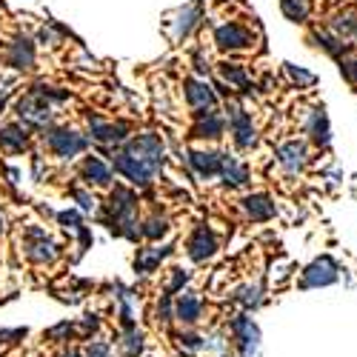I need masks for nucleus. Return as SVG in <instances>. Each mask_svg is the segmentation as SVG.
Wrapping results in <instances>:
<instances>
[{"label": "nucleus", "instance_id": "obj_3", "mask_svg": "<svg viewBox=\"0 0 357 357\" xmlns=\"http://www.w3.org/2000/svg\"><path fill=\"white\" fill-rule=\"evenodd\" d=\"M23 249H26V257L32 260V263H52V260L57 257V246L49 241L46 231L38 229V226H32V229L26 231Z\"/></svg>", "mask_w": 357, "mask_h": 357}, {"label": "nucleus", "instance_id": "obj_20", "mask_svg": "<svg viewBox=\"0 0 357 357\" xmlns=\"http://www.w3.org/2000/svg\"><path fill=\"white\" fill-rule=\"evenodd\" d=\"M200 123L195 126V137H220L223 135V117L215 112H197Z\"/></svg>", "mask_w": 357, "mask_h": 357}, {"label": "nucleus", "instance_id": "obj_41", "mask_svg": "<svg viewBox=\"0 0 357 357\" xmlns=\"http://www.w3.org/2000/svg\"><path fill=\"white\" fill-rule=\"evenodd\" d=\"M3 100H6V92H0V109H3Z\"/></svg>", "mask_w": 357, "mask_h": 357}, {"label": "nucleus", "instance_id": "obj_10", "mask_svg": "<svg viewBox=\"0 0 357 357\" xmlns=\"http://www.w3.org/2000/svg\"><path fill=\"white\" fill-rule=\"evenodd\" d=\"M335 280H337V266L329 257L314 260L303 275V286H326V283H335Z\"/></svg>", "mask_w": 357, "mask_h": 357}, {"label": "nucleus", "instance_id": "obj_25", "mask_svg": "<svg viewBox=\"0 0 357 357\" xmlns=\"http://www.w3.org/2000/svg\"><path fill=\"white\" fill-rule=\"evenodd\" d=\"M75 332H77V323H69V320H63V323L52 326V329L46 332V340H49V343H66V340H69Z\"/></svg>", "mask_w": 357, "mask_h": 357}, {"label": "nucleus", "instance_id": "obj_36", "mask_svg": "<svg viewBox=\"0 0 357 357\" xmlns=\"http://www.w3.org/2000/svg\"><path fill=\"white\" fill-rule=\"evenodd\" d=\"M57 220H61L66 229H77V231L83 229V226H80V218H77V212H61V215H57Z\"/></svg>", "mask_w": 357, "mask_h": 357}, {"label": "nucleus", "instance_id": "obj_11", "mask_svg": "<svg viewBox=\"0 0 357 357\" xmlns=\"http://www.w3.org/2000/svg\"><path fill=\"white\" fill-rule=\"evenodd\" d=\"M172 255V246H152V249H140L137 257H135V272L140 275H149V272H155L160 260H166Z\"/></svg>", "mask_w": 357, "mask_h": 357}, {"label": "nucleus", "instance_id": "obj_4", "mask_svg": "<svg viewBox=\"0 0 357 357\" xmlns=\"http://www.w3.org/2000/svg\"><path fill=\"white\" fill-rule=\"evenodd\" d=\"M114 169L121 172L126 181H132L135 186H149V183H152V177H155V169L152 166H146L143 160L132 158L129 152L114 155Z\"/></svg>", "mask_w": 357, "mask_h": 357}, {"label": "nucleus", "instance_id": "obj_34", "mask_svg": "<svg viewBox=\"0 0 357 357\" xmlns=\"http://www.w3.org/2000/svg\"><path fill=\"white\" fill-rule=\"evenodd\" d=\"M312 135H314L320 143L329 140V129H326V117H323L320 112H314V117H312Z\"/></svg>", "mask_w": 357, "mask_h": 357}, {"label": "nucleus", "instance_id": "obj_38", "mask_svg": "<svg viewBox=\"0 0 357 357\" xmlns=\"http://www.w3.org/2000/svg\"><path fill=\"white\" fill-rule=\"evenodd\" d=\"M343 72H346L351 80H357V61H346V63H343Z\"/></svg>", "mask_w": 357, "mask_h": 357}, {"label": "nucleus", "instance_id": "obj_29", "mask_svg": "<svg viewBox=\"0 0 357 357\" xmlns=\"http://www.w3.org/2000/svg\"><path fill=\"white\" fill-rule=\"evenodd\" d=\"M80 357H112V346L106 340H89L83 346Z\"/></svg>", "mask_w": 357, "mask_h": 357}, {"label": "nucleus", "instance_id": "obj_14", "mask_svg": "<svg viewBox=\"0 0 357 357\" xmlns=\"http://www.w3.org/2000/svg\"><path fill=\"white\" fill-rule=\"evenodd\" d=\"M189 166L200 174V177H212L220 172V163H223V155H215V152H189Z\"/></svg>", "mask_w": 357, "mask_h": 357}, {"label": "nucleus", "instance_id": "obj_9", "mask_svg": "<svg viewBox=\"0 0 357 357\" xmlns=\"http://www.w3.org/2000/svg\"><path fill=\"white\" fill-rule=\"evenodd\" d=\"M229 123H231V135H234V143L237 146H252L255 143V129H252V117L243 112V109H237L231 106L229 109Z\"/></svg>", "mask_w": 357, "mask_h": 357}, {"label": "nucleus", "instance_id": "obj_37", "mask_svg": "<svg viewBox=\"0 0 357 357\" xmlns=\"http://www.w3.org/2000/svg\"><path fill=\"white\" fill-rule=\"evenodd\" d=\"M72 195H75V200L80 203V209H86V212H92V209H95V203H98L95 197H89V195H86V192H80V189H75Z\"/></svg>", "mask_w": 357, "mask_h": 357}, {"label": "nucleus", "instance_id": "obj_31", "mask_svg": "<svg viewBox=\"0 0 357 357\" xmlns=\"http://www.w3.org/2000/svg\"><path fill=\"white\" fill-rule=\"evenodd\" d=\"M280 6L286 12V17H291V20L306 17V0H280Z\"/></svg>", "mask_w": 357, "mask_h": 357}, {"label": "nucleus", "instance_id": "obj_18", "mask_svg": "<svg viewBox=\"0 0 357 357\" xmlns=\"http://www.w3.org/2000/svg\"><path fill=\"white\" fill-rule=\"evenodd\" d=\"M126 126L123 123H103V121H92V137L95 140H103V143H121L126 140Z\"/></svg>", "mask_w": 357, "mask_h": 357}, {"label": "nucleus", "instance_id": "obj_21", "mask_svg": "<svg viewBox=\"0 0 357 357\" xmlns=\"http://www.w3.org/2000/svg\"><path fill=\"white\" fill-rule=\"evenodd\" d=\"M278 158H280V163H283L289 172H297V169L303 166L306 149H303L301 143H286V146H280V149H278Z\"/></svg>", "mask_w": 357, "mask_h": 357}, {"label": "nucleus", "instance_id": "obj_32", "mask_svg": "<svg viewBox=\"0 0 357 357\" xmlns=\"http://www.w3.org/2000/svg\"><path fill=\"white\" fill-rule=\"evenodd\" d=\"M186 283H189V272H183V269H174V272H172V280H169V286H166V294H169V297L181 294Z\"/></svg>", "mask_w": 357, "mask_h": 357}, {"label": "nucleus", "instance_id": "obj_17", "mask_svg": "<svg viewBox=\"0 0 357 357\" xmlns=\"http://www.w3.org/2000/svg\"><path fill=\"white\" fill-rule=\"evenodd\" d=\"M243 209H246V215L252 220H269L275 215V203L266 197V195H249L243 200Z\"/></svg>", "mask_w": 357, "mask_h": 357}, {"label": "nucleus", "instance_id": "obj_1", "mask_svg": "<svg viewBox=\"0 0 357 357\" xmlns=\"http://www.w3.org/2000/svg\"><path fill=\"white\" fill-rule=\"evenodd\" d=\"M229 332H231V337H234V346H237V351H241V357H255V354H257L260 332H257V326L252 323V317L237 314V317L229 323Z\"/></svg>", "mask_w": 357, "mask_h": 357}, {"label": "nucleus", "instance_id": "obj_16", "mask_svg": "<svg viewBox=\"0 0 357 357\" xmlns=\"http://www.w3.org/2000/svg\"><path fill=\"white\" fill-rule=\"evenodd\" d=\"M117 349H121L123 357H140L146 349V335L137 329V326L135 329H123L121 340H117Z\"/></svg>", "mask_w": 357, "mask_h": 357}, {"label": "nucleus", "instance_id": "obj_6", "mask_svg": "<svg viewBox=\"0 0 357 357\" xmlns=\"http://www.w3.org/2000/svg\"><path fill=\"white\" fill-rule=\"evenodd\" d=\"M186 249H189V257L195 263H203V260H209L218 252V237H215V231L209 226H197L192 231V237H189Z\"/></svg>", "mask_w": 357, "mask_h": 357}, {"label": "nucleus", "instance_id": "obj_30", "mask_svg": "<svg viewBox=\"0 0 357 357\" xmlns=\"http://www.w3.org/2000/svg\"><path fill=\"white\" fill-rule=\"evenodd\" d=\"M237 303H243L246 309H252V306H257L260 303V286H243L241 291H237Z\"/></svg>", "mask_w": 357, "mask_h": 357}, {"label": "nucleus", "instance_id": "obj_39", "mask_svg": "<svg viewBox=\"0 0 357 357\" xmlns=\"http://www.w3.org/2000/svg\"><path fill=\"white\" fill-rule=\"evenodd\" d=\"M291 72V77L294 80H301V83H314V77L312 75H306V72H297V69H289Z\"/></svg>", "mask_w": 357, "mask_h": 357}, {"label": "nucleus", "instance_id": "obj_24", "mask_svg": "<svg viewBox=\"0 0 357 357\" xmlns=\"http://www.w3.org/2000/svg\"><path fill=\"white\" fill-rule=\"evenodd\" d=\"M206 346V335H195V332H181L177 335V349L183 354H200Z\"/></svg>", "mask_w": 357, "mask_h": 357}, {"label": "nucleus", "instance_id": "obj_42", "mask_svg": "<svg viewBox=\"0 0 357 357\" xmlns=\"http://www.w3.org/2000/svg\"><path fill=\"white\" fill-rule=\"evenodd\" d=\"M0 234H3V218H0Z\"/></svg>", "mask_w": 357, "mask_h": 357}, {"label": "nucleus", "instance_id": "obj_40", "mask_svg": "<svg viewBox=\"0 0 357 357\" xmlns=\"http://www.w3.org/2000/svg\"><path fill=\"white\" fill-rule=\"evenodd\" d=\"M57 357H80V351H75V349H66V351H61Z\"/></svg>", "mask_w": 357, "mask_h": 357}, {"label": "nucleus", "instance_id": "obj_22", "mask_svg": "<svg viewBox=\"0 0 357 357\" xmlns=\"http://www.w3.org/2000/svg\"><path fill=\"white\" fill-rule=\"evenodd\" d=\"M220 172H223V177H226V186H243V183L249 181V172H246L241 163H237L234 158H223Z\"/></svg>", "mask_w": 357, "mask_h": 357}, {"label": "nucleus", "instance_id": "obj_2", "mask_svg": "<svg viewBox=\"0 0 357 357\" xmlns=\"http://www.w3.org/2000/svg\"><path fill=\"white\" fill-rule=\"evenodd\" d=\"M129 155L158 172L163 163V143L158 135H137L135 140H129Z\"/></svg>", "mask_w": 357, "mask_h": 357}, {"label": "nucleus", "instance_id": "obj_5", "mask_svg": "<svg viewBox=\"0 0 357 357\" xmlns=\"http://www.w3.org/2000/svg\"><path fill=\"white\" fill-rule=\"evenodd\" d=\"M46 143H49V149L57 158H75L77 152L86 149V137H80V135H75L69 129H52L46 135Z\"/></svg>", "mask_w": 357, "mask_h": 357}, {"label": "nucleus", "instance_id": "obj_28", "mask_svg": "<svg viewBox=\"0 0 357 357\" xmlns=\"http://www.w3.org/2000/svg\"><path fill=\"white\" fill-rule=\"evenodd\" d=\"M172 317H174V297L163 294V297H160V303H158V309H155V320H158L160 326H166Z\"/></svg>", "mask_w": 357, "mask_h": 357}, {"label": "nucleus", "instance_id": "obj_35", "mask_svg": "<svg viewBox=\"0 0 357 357\" xmlns=\"http://www.w3.org/2000/svg\"><path fill=\"white\" fill-rule=\"evenodd\" d=\"M195 17H197V9L189 6V9L183 12V20H181V29H177V35H186L189 29H192V23H195Z\"/></svg>", "mask_w": 357, "mask_h": 357}, {"label": "nucleus", "instance_id": "obj_23", "mask_svg": "<svg viewBox=\"0 0 357 357\" xmlns=\"http://www.w3.org/2000/svg\"><path fill=\"white\" fill-rule=\"evenodd\" d=\"M0 146L12 149V152H20V149L26 146V132L20 126H3L0 129Z\"/></svg>", "mask_w": 357, "mask_h": 357}, {"label": "nucleus", "instance_id": "obj_19", "mask_svg": "<svg viewBox=\"0 0 357 357\" xmlns=\"http://www.w3.org/2000/svg\"><path fill=\"white\" fill-rule=\"evenodd\" d=\"M83 177H86L89 183H95V186H109L112 172H109V166H106L103 160L86 158V163H83Z\"/></svg>", "mask_w": 357, "mask_h": 357}, {"label": "nucleus", "instance_id": "obj_15", "mask_svg": "<svg viewBox=\"0 0 357 357\" xmlns=\"http://www.w3.org/2000/svg\"><path fill=\"white\" fill-rule=\"evenodd\" d=\"M32 63H35V46H32V40H15L12 46H9V66H15V69H32Z\"/></svg>", "mask_w": 357, "mask_h": 357}, {"label": "nucleus", "instance_id": "obj_12", "mask_svg": "<svg viewBox=\"0 0 357 357\" xmlns=\"http://www.w3.org/2000/svg\"><path fill=\"white\" fill-rule=\"evenodd\" d=\"M215 40H218L220 49H243L249 43V32L241 29L237 23H226L215 32Z\"/></svg>", "mask_w": 357, "mask_h": 357}, {"label": "nucleus", "instance_id": "obj_13", "mask_svg": "<svg viewBox=\"0 0 357 357\" xmlns=\"http://www.w3.org/2000/svg\"><path fill=\"white\" fill-rule=\"evenodd\" d=\"M186 100H189L195 109L206 112V109L215 106V92H212V89L206 86L203 80H186Z\"/></svg>", "mask_w": 357, "mask_h": 357}, {"label": "nucleus", "instance_id": "obj_8", "mask_svg": "<svg viewBox=\"0 0 357 357\" xmlns=\"http://www.w3.org/2000/svg\"><path fill=\"white\" fill-rule=\"evenodd\" d=\"M203 317V303L195 291H181L174 297V320H181L183 326H195Z\"/></svg>", "mask_w": 357, "mask_h": 357}, {"label": "nucleus", "instance_id": "obj_7", "mask_svg": "<svg viewBox=\"0 0 357 357\" xmlns=\"http://www.w3.org/2000/svg\"><path fill=\"white\" fill-rule=\"evenodd\" d=\"M17 112H20V117H26L29 123H35V126H46L49 121H52V112H49V103H46V98L38 92L32 95H26L20 103H17Z\"/></svg>", "mask_w": 357, "mask_h": 357}, {"label": "nucleus", "instance_id": "obj_27", "mask_svg": "<svg viewBox=\"0 0 357 357\" xmlns=\"http://www.w3.org/2000/svg\"><path fill=\"white\" fill-rule=\"evenodd\" d=\"M220 72H223V77L229 80V83H234V86H241V89H246L249 86V80H246V72L237 66V63H223L220 66Z\"/></svg>", "mask_w": 357, "mask_h": 357}, {"label": "nucleus", "instance_id": "obj_33", "mask_svg": "<svg viewBox=\"0 0 357 357\" xmlns=\"http://www.w3.org/2000/svg\"><path fill=\"white\" fill-rule=\"evenodd\" d=\"M98 329H100V317H98V314H86V317L77 323V332H83L89 340H95Z\"/></svg>", "mask_w": 357, "mask_h": 357}, {"label": "nucleus", "instance_id": "obj_26", "mask_svg": "<svg viewBox=\"0 0 357 357\" xmlns=\"http://www.w3.org/2000/svg\"><path fill=\"white\" fill-rule=\"evenodd\" d=\"M166 231H169V220L166 218H152L140 229V237H146V241H160Z\"/></svg>", "mask_w": 357, "mask_h": 357}]
</instances>
